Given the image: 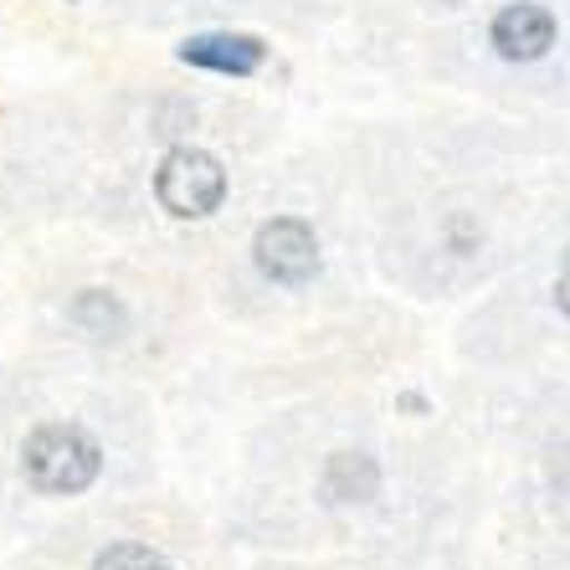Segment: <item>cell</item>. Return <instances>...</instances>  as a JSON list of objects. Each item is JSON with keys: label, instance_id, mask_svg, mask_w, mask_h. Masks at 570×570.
I'll list each match as a JSON object with an SVG mask.
<instances>
[{"label": "cell", "instance_id": "ba28073f", "mask_svg": "<svg viewBox=\"0 0 570 570\" xmlns=\"http://www.w3.org/2000/svg\"><path fill=\"white\" fill-rule=\"evenodd\" d=\"M94 570H170V560L159 556V550H149V544H108L104 556L94 560Z\"/></svg>", "mask_w": 570, "mask_h": 570}, {"label": "cell", "instance_id": "9c48e42d", "mask_svg": "<svg viewBox=\"0 0 570 570\" xmlns=\"http://www.w3.org/2000/svg\"><path fill=\"white\" fill-rule=\"evenodd\" d=\"M556 298H560V308L570 314V253H566V263H560V278H556Z\"/></svg>", "mask_w": 570, "mask_h": 570}, {"label": "cell", "instance_id": "277c9868", "mask_svg": "<svg viewBox=\"0 0 570 570\" xmlns=\"http://www.w3.org/2000/svg\"><path fill=\"white\" fill-rule=\"evenodd\" d=\"M493 47L509 62H534V57L556 47V16L534 6V0H514V6L493 16Z\"/></svg>", "mask_w": 570, "mask_h": 570}, {"label": "cell", "instance_id": "8992f818", "mask_svg": "<svg viewBox=\"0 0 570 570\" xmlns=\"http://www.w3.org/2000/svg\"><path fill=\"white\" fill-rule=\"evenodd\" d=\"M381 489V473L365 452H334L330 468H324V499L330 504H365Z\"/></svg>", "mask_w": 570, "mask_h": 570}, {"label": "cell", "instance_id": "6da1fadb", "mask_svg": "<svg viewBox=\"0 0 570 570\" xmlns=\"http://www.w3.org/2000/svg\"><path fill=\"white\" fill-rule=\"evenodd\" d=\"M98 468H104L98 442L72 422H47L21 442V473L31 489L52 493V499H72V493L94 489Z\"/></svg>", "mask_w": 570, "mask_h": 570}, {"label": "cell", "instance_id": "7a4b0ae2", "mask_svg": "<svg viewBox=\"0 0 570 570\" xmlns=\"http://www.w3.org/2000/svg\"><path fill=\"white\" fill-rule=\"evenodd\" d=\"M155 196L159 206L170 216H186V222H200V216H212L226 196V170L222 159L206 155L196 145H180L170 155L159 159L155 170Z\"/></svg>", "mask_w": 570, "mask_h": 570}, {"label": "cell", "instance_id": "3957f363", "mask_svg": "<svg viewBox=\"0 0 570 570\" xmlns=\"http://www.w3.org/2000/svg\"><path fill=\"white\" fill-rule=\"evenodd\" d=\"M253 263L263 267V278L273 283H308L318 273V242H314V226L298 222V216H273V222L257 226L253 237Z\"/></svg>", "mask_w": 570, "mask_h": 570}, {"label": "cell", "instance_id": "5b68a950", "mask_svg": "<svg viewBox=\"0 0 570 570\" xmlns=\"http://www.w3.org/2000/svg\"><path fill=\"white\" fill-rule=\"evenodd\" d=\"M267 57V47L247 31H206V37L180 41V62L206 67V72H226V78H247L257 72Z\"/></svg>", "mask_w": 570, "mask_h": 570}, {"label": "cell", "instance_id": "52a82bcc", "mask_svg": "<svg viewBox=\"0 0 570 570\" xmlns=\"http://www.w3.org/2000/svg\"><path fill=\"white\" fill-rule=\"evenodd\" d=\"M72 318H78L82 330H94V334H114L124 324V308L114 304V298H108V293H98V288H88L78 298V304H72Z\"/></svg>", "mask_w": 570, "mask_h": 570}]
</instances>
